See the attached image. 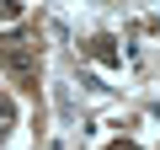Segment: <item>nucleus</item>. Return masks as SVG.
Masks as SVG:
<instances>
[{"label":"nucleus","instance_id":"f03ea898","mask_svg":"<svg viewBox=\"0 0 160 150\" xmlns=\"http://www.w3.org/2000/svg\"><path fill=\"white\" fill-rule=\"evenodd\" d=\"M107 150H133V145H107Z\"/></svg>","mask_w":160,"mask_h":150},{"label":"nucleus","instance_id":"f257e3e1","mask_svg":"<svg viewBox=\"0 0 160 150\" xmlns=\"http://www.w3.org/2000/svg\"><path fill=\"white\" fill-rule=\"evenodd\" d=\"M0 64H6L16 81H32V75H38V48L22 43V38H6V43H0Z\"/></svg>","mask_w":160,"mask_h":150}]
</instances>
